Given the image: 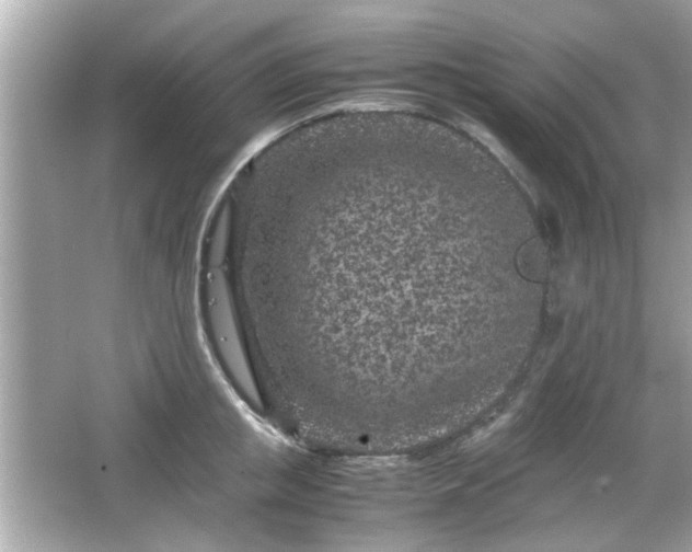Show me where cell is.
Instances as JSON below:
<instances>
[{
    "mask_svg": "<svg viewBox=\"0 0 692 552\" xmlns=\"http://www.w3.org/2000/svg\"><path fill=\"white\" fill-rule=\"evenodd\" d=\"M289 241L307 267L320 357L419 414L508 358L545 284L543 248L515 210L439 166Z\"/></svg>",
    "mask_w": 692,
    "mask_h": 552,
    "instance_id": "cell-1",
    "label": "cell"
},
{
    "mask_svg": "<svg viewBox=\"0 0 692 552\" xmlns=\"http://www.w3.org/2000/svg\"><path fill=\"white\" fill-rule=\"evenodd\" d=\"M228 252L221 246L203 249L201 281L205 314L210 337L232 384L252 406L262 409V396L238 326L227 273Z\"/></svg>",
    "mask_w": 692,
    "mask_h": 552,
    "instance_id": "cell-2",
    "label": "cell"
},
{
    "mask_svg": "<svg viewBox=\"0 0 692 552\" xmlns=\"http://www.w3.org/2000/svg\"><path fill=\"white\" fill-rule=\"evenodd\" d=\"M351 110H353V108H351ZM351 110H347V111H351ZM342 112H345V111H342ZM336 113H338V112H336ZM332 114H333V113H332ZM285 130H286V129H285ZM282 131H284V130H282ZM280 133H281V131H280ZM280 133H279V134H280ZM279 134H277V135H279ZM277 135H276V136H277ZM276 136H275V137H276Z\"/></svg>",
    "mask_w": 692,
    "mask_h": 552,
    "instance_id": "cell-3",
    "label": "cell"
}]
</instances>
